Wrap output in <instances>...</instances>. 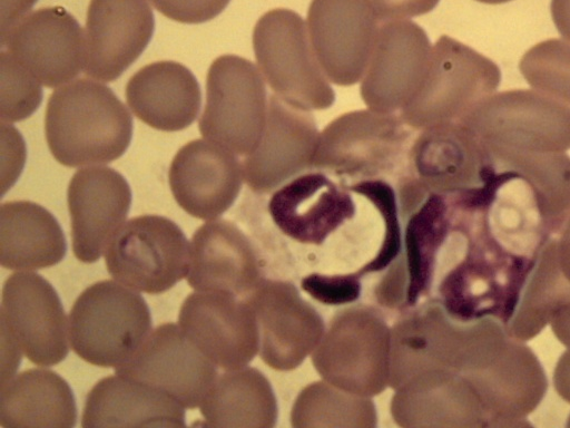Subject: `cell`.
Returning <instances> with one entry per match:
<instances>
[{
    "label": "cell",
    "instance_id": "obj_1",
    "mask_svg": "<svg viewBox=\"0 0 570 428\" xmlns=\"http://www.w3.org/2000/svg\"><path fill=\"white\" fill-rule=\"evenodd\" d=\"M45 132L48 147L61 165H99L125 154L132 137V118L109 87L80 78L50 95Z\"/></svg>",
    "mask_w": 570,
    "mask_h": 428
},
{
    "label": "cell",
    "instance_id": "obj_2",
    "mask_svg": "<svg viewBox=\"0 0 570 428\" xmlns=\"http://www.w3.org/2000/svg\"><path fill=\"white\" fill-rule=\"evenodd\" d=\"M461 123L474 132L497 159L570 149V107L537 90L492 94Z\"/></svg>",
    "mask_w": 570,
    "mask_h": 428
},
{
    "label": "cell",
    "instance_id": "obj_3",
    "mask_svg": "<svg viewBox=\"0 0 570 428\" xmlns=\"http://www.w3.org/2000/svg\"><path fill=\"white\" fill-rule=\"evenodd\" d=\"M415 134L399 114L368 108L342 114L320 133L313 169L351 183L400 177Z\"/></svg>",
    "mask_w": 570,
    "mask_h": 428
},
{
    "label": "cell",
    "instance_id": "obj_4",
    "mask_svg": "<svg viewBox=\"0 0 570 428\" xmlns=\"http://www.w3.org/2000/svg\"><path fill=\"white\" fill-rule=\"evenodd\" d=\"M145 299L112 280L96 282L75 301L68 318L73 352L88 363L117 368L130 359L151 333Z\"/></svg>",
    "mask_w": 570,
    "mask_h": 428
},
{
    "label": "cell",
    "instance_id": "obj_5",
    "mask_svg": "<svg viewBox=\"0 0 570 428\" xmlns=\"http://www.w3.org/2000/svg\"><path fill=\"white\" fill-rule=\"evenodd\" d=\"M391 328L373 307L338 310L311 354L321 379L352 393L381 395L390 380Z\"/></svg>",
    "mask_w": 570,
    "mask_h": 428
},
{
    "label": "cell",
    "instance_id": "obj_6",
    "mask_svg": "<svg viewBox=\"0 0 570 428\" xmlns=\"http://www.w3.org/2000/svg\"><path fill=\"white\" fill-rule=\"evenodd\" d=\"M253 49L265 82L284 103L306 111L334 104L335 93L298 13L284 8L264 13L254 27Z\"/></svg>",
    "mask_w": 570,
    "mask_h": 428
},
{
    "label": "cell",
    "instance_id": "obj_7",
    "mask_svg": "<svg viewBox=\"0 0 570 428\" xmlns=\"http://www.w3.org/2000/svg\"><path fill=\"white\" fill-rule=\"evenodd\" d=\"M500 80L495 62L449 36H441L432 46L421 88L399 115L416 132L461 121L495 91Z\"/></svg>",
    "mask_w": 570,
    "mask_h": 428
},
{
    "label": "cell",
    "instance_id": "obj_8",
    "mask_svg": "<svg viewBox=\"0 0 570 428\" xmlns=\"http://www.w3.org/2000/svg\"><path fill=\"white\" fill-rule=\"evenodd\" d=\"M265 80L256 65L235 55L216 58L207 72L202 136L247 156L258 146L267 117Z\"/></svg>",
    "mask_w": 570,
    "mask_h": 428
},
{
    "label": "cell",
    "instance_id": "obj_9",
    "mask_svg": "<svg viewBox=\"0 0 570 428\" xmlns=\"http://www.w3.org/2000/svg\"><path fill=\"white\" fill-rule=\"evenodd\" d=\"M108 273L139 292L159 294L186 278L189 243L181 228L159 215L130 218L105 251Z\"/></svg>",
    "mask_w": 570,
    "mask_h": 428
},
{
    "label": "cell",
    "instance_id": "obj_10",
    "mask_svg": "<svg viewBox=\"0 0 570 428\" xmlns=\"http://www.w3.org/2000/svg\"><path fill=\"white\" fill-rule=\"evenodd\" d=\"M1 330L37 366H55L68 354V320L55 288L35 272L6 279L1 294Z\"/></svg>",
    "mask_w": 570,
    "mask_h": 428
},
{
    "label": "cell",
    "instance_id": "obj_11",
    "mask_svg": "<svg viewBox=\"0 0 570 428\" xmlns=\"http://www.w3.org/2000/svg\"><path fill=\"white\" fill-rule=\"evenodd\" d=\"M432 45L417 23L404 19L381 23L361 79L365 106L381 114H399L425 78Z\"/></svg>",
    "mask_w": 570,
    "mask_h": 428
},
{
    "label": "cell",
    "instance_id": "obj_12",
    "mask_svg": "<svg viewBox=\"0 0 570 428\" xmlns=\"http://www.w3.org/2000/svg\"><path fill=\"white\" fill-rule=\"evenodd\" d=\"M245 299L256 318L264 363L277 371L298 368L326 329L317 310L286 281L263 279Z\"/></svg>",
    "mask_w": 570,
    "mask_h": 428
},
{
    "label": "cell",
    "instance_id": "obj_13",
    "mask_svg": "<svg viewBox=\"0 0 570 428\" xmlns=\"http://www.w3.org/2000/svg\"><path fill=\"white\" fill-rule=\"evenodd\" d=\"M178 325L217 368L234 370L255 358L259 334L246 299L224 291H196L181 303Z\"/></svg>",
    "mask_w": 570,
    "mask_h": 428
},
{
    "label": "cell",
    "instance_id": "obj_14",
    "mask_svg": "<svg viewBox=\"0 0 570 428\" xmlns=\"http://www.w3.org/2000/svg\"><path fill=\"white\" fill-rule=\"evenodd\" d=\"M267 211L287 237L302 244L321 245L355 218L357 204L348 183L311 169L272 192Z\"/></svg>",
    "mask_w": 570,
    "mask_h": 428
},
{
    "label": "cell",
    "instance_id": "obj_15",
    "mask_svg": "<svg viewBox=\"0 0 570 428\" xmlns=\"http://www.w3.org/2000/svg\"><path fill=\"white\" fill-rule=\"evenodd\" d=\"M1 47L49 88L70 82L85 69V32L62 7L28 13L1 37Z\"/></svg>",
    "mask_w": 570,
    "mask_h": 428
},
{
    "label": "cell",
    "instance_id": "obj_16",
    "mask_svg": "<svg viewBox=\"0 0 570 428\" xmlns=\"http://www.w3.org/2000/svg\"><path fill=\"white\" fill-rule=\"evenodd\" d=\"M307 29L327 79L337 86L361 81L380 22L365 0H312Z\"/></svg>",
    "mask_w": 570,
    "mask_h": 428
},
{
    "label": "cell",
    "instance_id": "obj_17",
    "mask_svg": "<svg viewBox=\"0 0 570 428\" xmlns=\"http://www.w3.org/2000/svg\"><path fill=\"white\" fill-rule=\"evenodd\" d=\"M115 371L166 392L188 409L200 405L218 376L217 367L175 323L158 325Z\"/></svg>",
    "mask_w": 570,
    "mask_h": 428
},
{
    "label": "cell",
    "instance_id": "obj_18",
    "mask_svg": "<svg viewBox=\"0 0 570 428\" xmlns=\"http://www.w3.org/2000/svg\"><path fill=\"white\" fill-rule=\"evenodd\" d=\"M318 135L311 111L272 94L262 139L242 162L244 182L254 193L268 194L313 169Z\"/></svg>",
    "mask_w": 570,
    "mask_h": 428
},
{
    "label": "cell",
    "instance_id": "obj_19",
    "mask_svg": "<svg viewBox=\"0 0 570 428\" xmlns=\"http://www.w3.org/2000/svg\"><path fill=\"white\" fill-rule=\"evenodd\" d=\"M493 160L474 132L461 121L416 132L405 174L428 191L454 193L483 184Z\"/></svg>",
    "mask_w": 570,
    "mask_h": 428
},
{
    "label": "cell",
    "instance_id": "obj_20",
    "mask_svg": "<svg viewBox=\"0 0 570 428\" xmlns=\"http://www.w3.org/2000/svg\"><path fill=\"white\" fill-rule=\"evenodd\" d=\"M75 256L94 263L124 225L131 204L126 178L107 166L78 169L67 189Z\"/></svg>",
    "mask_w": 570,
    "mask_h": 428
},
{
    "label": "cell",
    "instance_id": "obj_21",
    "mask_svg": "<svg viewBox=\"0 0 570 428\" xmlns=\"http://www.w3.org/2000/svg\"><path fill=\"white\" fill-rule=\"evenodd\" d=\"M390 411L404 428H488L483 406L472 386L448 369H428L393 390Z\"/></svg>",
    "mask_w": 570,
    "mask_h": 428
},
{
    "label": "cell",
    "instance_id": "obj_22",
    "mask_svg": "<svg viewBox=\"0 0 570 428\" xmlns=\"http://www.w3.org/2000/svg\"><path fill=\"white\" fill-rule=\"evenodd\" d=\"M237 155L207 139L185 144L174 156L168 182L177 204L199 220H215L236 201L243 168Z\"/></svg>",
    "mask_w": 570,
    "mask_h": 428
},
{
    "label": "cell",
    "instance_id": "obj_23",
    "mask_svg": "<svg viewBox=\"0 0 570 428\" xmlns=\"http://www.w3.org/2000/svg\"><path fill=\"white\" fill-rule=\"evenodd\" d=\"M154 29L147 0H90L85 74L107 82L117 79L146 49Z\"/></svg>",
    "mask_w": 570,
    "mask_h": 428
},
{
    "label": "cell",
    "instance_id": "obj_24",
    "mask_svg": "<svg viewBox=\"0 0 570 428\" xmlns=\"http://www.w3.org/2000/svg\"><path fill=\"white\" fill-rule=\"evenodd\" d=\"M186 280L196 291H224L245 299L263 278L247 236L233 222L215 218L191 236Z\"/></svg>",
    "mask_w": 570,
    "mask_h": 428
},
{
    "label": "cell",
    "instance_id": "obj_25",
    "mask_svg": "<svg viewBox=\"0 0 570 428\" xmlns=\"http://www.w3.org/2000/svg\"><path fill=\"white\" fill-rule=\"evenodd\" d=\"M126 100L148 126L177 132L198 116L202 91L194 74L176 61H156L140 68L126 85Z\"/></svg>",
    "mask_w": 570,
    "mask_h": 428
},
{
    "label": "cell",
    "instance_id": "obj_26",
    "mask_svg": "<svg viewBox=\"0 0 570 428\" xmlns=\"http://www.w3.org/2000/svg\"><path fill=\"white\" fill-rule=\"evenodd\" d=\"M81 426L185 427V410L173 397L149 385L115 374L88 392Z\"/></svg>",
    "mask_w": 570,
    "mask_h": 428
},
{
    "label": "cell",
    "instance_id": "obj_27",
    "mask_svg": "<svg viewBox=\"0 0 570 428\" xmlns=\"http://www.w3.org/2000/svg\"><path fill=\"white\" fill-rule=\"evenodd\" d=\"M401 218L402 250L395 260L405 273L407 308L414 307L433 284L451 227L448 196L426 189L412 208L401 213Z\"/></svg>",
    "mask_w": 570,
    "mask_h": 428
},
{
    "label": "cell",
    "instance_id": "obj_28",
    "mask_svg": "<svg viewBox=\"0 0 570 428\" xmlns=\"http://www.w3.org/2000/svg\"><path fill=\"white\" fill-rule=\"evenodd\" d=\"M67 242L56 217L31 201H10L0 207V262L9 270H39L66 255Z\"/></svg>",
    "mask_w": 570,
    "mask_h": 428
},
{
    "label": "cell",
    "instance_id": "obj_29",
    "mask_svg": "<svg viewBox=\"0 0 570 428\" xmlns=\"http://www.w3.org/2000/svg\"><path fill=\"white\" fill-rule=\"evenodd\" d=\"M76 421L73 392L55 371L28 369L1 385V427L71 428Z\"/></svg>",
    "mask_w": 570,
    "mask_h": 428
},
{
    "label": "cell",
    "instance_id": "obj_30",
    "mask_svg": "<svg viewBox=\"0 0 570 428\" xmlns=\"http://www.w3.org/2000/svg\"><path fill=\"white\" fill-rule=\"evenodd\" d=\"M199 410L209 427L273 428L278 418L269 380L248 366L217 376Z\"/></svg>",
    "mask_w": 570,
    "mask_h": 428
},
{
    "label": "cell",
    "instance_id": "obj_31",
    "mask_svg": "<svg viewBox=\"0 0 570 428\" xmlns=\"http://www.w3.org/2000/svg\"><path fill=\"white\" fill-rule=\"evenodd\" d=\"M568 301L570 283L559 268L553 236L542 249L524 284L515 312L505 327L509 335L523 342L531 340Z\"/></svg>",
    "mask_w": 570,
    "mask_h": 428
},
{
    "label": "cell",
    "instance_id": "obj_32",
    "mask_svg": "<svg viewBox=\"0 0 570 428\" xmlns=\"http://www.w3.org/2000/svg\"><path fill=\"white\" fill-rule=\"evenodd\" d=\"M289 420L294 428H374L377 412L371 397L348 392L321 379L301 390Z\"/></svg>",
    "mask_w": 570,
    "mask_h": 428
},
{
    "label": "cell",
    "instance_id": "obj_33",
    "mask_svg": "<svg viewBox=\"0 0 570 428\" xmlns=\"http://www.w3.org/2000/svg\"><path fill=\"white\" fill-rule=\"evenodd\" d=\"M519 69L527 82L570 105V42L548 39L531 47L522 56Z\"/></svg>",
    "mask_w": 570,
    "mask_h": 428
},
{
    "label": "cell",
    "instance_id": "obj_34",
    "mask_svg": "<svg viewBox=\"0 0 570 428\" xmlns=\"http://www.w3.org/2000/svg\"><path fill=\"white\" fill-rule=\"evenodd\" d=\"M348 186L353 192L367 198L383 218V235L377 253L355 273L362 276L366 273L383 271L402 250V218L396 188L384 178L361 179L348 183Z\"/></svg>",
    "mask_w": 570,
    "mask_h": 428
},
{
    "label": "cell",
    "instance_id": "obj_35",
    "mask_svg": "<svg viewBox=\"0 0 570 428\" xmlns=\"http://www.w3.org/2000/svg\"><path fill=\"white\" fill-rule=\"evenodd\" d=\"M0 65L1 121L11 124L23 120L41 104V84L3 49Z\"/></svg>",
    "mask_w": 570,
    "mask_h": 428
},
{
    "label": "cell",
    "instance_id": "obj_36",
    "mask_svg": "<svg viewBox=\"0 0 570 428\" xmlns=\"http://www.w3.org/2000/svg\"><path fill=\"white\" fill-rule=\"evenodd\" d=\"M355 272L345 274L312 273L304 276L301 288L314 300L326 305H344L355 302L362 291Z\"/></svg>",
    "mask_w": 570,
    "mask_h": 428
},
{
    "label": "cell",
    "instance_id": "obj_37",
    "mask_svg": "<svg viewBox=\"0 0 570 428\" xmlns=\"http://www.w3.org/2000/svg\"><path fill=\"white\" fill-rule=\"evenodd\" d=\"M165 17L181 23H202L214 19L230 0H149Z\"/></svg>",
    "mask_w": 570,
    "mask_h": 428
},
{
    "label": "cell",
    "instance_id": "obj_38",
    "mask_svg": "<svg viewBox=\"0 0 570 428\" xmlns=\"http://www.w3.org/2000/svg\"><path fill=\"white\" fill-rule=\"evenodd\" d=\"M381 23L404 20L432 11L440 0H365Z\"/></svg>",
    "mask_w": 570,
    "mask_h": 428
},
{
    "label": "cell",
    "instance_id": "obj_39",
    "mask_svg": "<svg viewBox=\"0 0 570 428\" xmlns=\"http://www.w3.org/2000/svg\"><path fill=\"white\" fill-rule=\"evenodd\" d=\"M38 0H1V37L7 35Z\"/></svg>",
    "mask_w": 570,
    "mask_h": 428
},
{
    "label": "cell",
    "instance_id": "obj_40",
    "mask_svg": "<svg viewBox=\"0 0 570 428\" xmlns=\"http://www.w3.org/2000/svg\"><path fill=\"white\" fill-rule=\"evenodd\" d=\"M554 242L559 268L570 283V213L554 235Z\"/></svg>",
    "mask_w": 570,
    "mask_h": 428
},
{
    "label": "cell",
    "instance_id": "obj_41",
    "mask_svg": "<svg viewBox=\"0 0 570 428\" xmlns=\"http://www.w3.org/2000/svg\"><path fill=\"white\" fill-rule=\"evenodd\" d=\"M553 385L557 393L570 403V349H567L558 359L553 371ZM567 426L570 427V415Z\"/></svg>",
    "mask_w": 570,
    "mask_h": 428
},
{
    "label": "cell",
    "instance_id": "obj_42",
    "mask_svg": "<svg viewBox=\"0 0 570 428\" xmlns=\"http://www.w3.org/2000/svg\"><path fill=\"white\" fill-rule=\"evenodd\" d=\"M550 325L556 338L570 349V301L561 305L553 314Z\"/></svg>",
    "mask_w": 570,
    "mask_h": 428
},
{
    "label": "cell",
    "instance_id": "obj_43",
    "mask_svg": "<svg viewBox=\"0 0 570 428\" xmlns=\"http://www.w3.org/2000/svg\"><path fill=\"white\" fill-rule=\"evenodd\" d=\"M550 11L558 32L570 42V0H551Z\"/></svg>",
    "mask_w": 570,
    "mask_h": 428
},
{
    "label": "cell",
    "instance_id": "obj_44",
    "mask_svg": "<svg viewBox=\"0 0 570 428\" xmlns=\"http://www.w3.org/2000/svg\"><path fill=\"white\" fill-rule=\"evenodd\" d=\"M476 1L488 3V4H500V3L509 2L511 0H476Z\"/></svg>",
    "mask_w": 570,
    "mask_h": 428
}]
</instances>
